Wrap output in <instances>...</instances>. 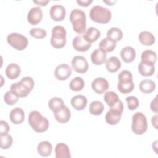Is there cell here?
I'll return each mask as SVG.
<instances>
[{
  "mask_svg": "<svg viewBox=\"0 0 158 158\" xmlns=\"http://www.w3.org/2000/svg\"><path fill=\"white\" fill-rule=\"evenodd\" d=\"M20 81L22 82H23L25 85H27L30 89V90L31 91L34 87V80L33 79L30 77H23Z\"/></svg>",
  "mask_w": 158,
  "mask_h": 158,
  "instance_id": "cell-40",
  "label": "cell"
},
{
  "mask_svg": "<svg viewBox=\"0 0 158 158\" xmlns=\"http://www.w3.org/2000/svg\"><path fill=\"white\" fill-rule=\"evenodd\" d=\"M28 123L31 128L37 133H43L49 127L48 119L37 110H33L30 112L28 115Z\"/></svg>",
  "mask_w": 158,
  "mask_h": 158,
  "instance_id": "cell-2",
  "label": "cell"
},
{
  "mask_svg": "<svg viewBox=\"0 0 158 158\" xmlns=\"http://www.w3.org/2000/svg\"><path fill=\"white\" fill-rule=\"evenodd\" d=\"M9 118L14 124H20L23 122L25 118L24 112L21 108L15 107L10 111Z\"/></svg>",
  "mask_w": 158,
  "mask_h": 158,
  "instance_id": "cell-16",
  "label": "cell"
},
{
  "mask_svg": "<svg viewBox=\"0 0 158 158\" xmlns=\"http://www.w3.org/2000/svg\"><path fill=\"white\" fill-rule=\"evenodd\" d=\"M125 100L127 102V106L130 110H133L137 109L139 106V101L136 97L133 96H130L125 98Z\"/></svg>",
  "mask_w": 158,
  "mask_h": 158,
  "instance_id": "cell-39",
  "label": "cell"
},
{
  "mask_svg": "<svg viewBox=\"0 0 158 158\" xmlns=\"http://www.w3.org/2000/svg\"><path fill=\"white\" fill-rule=\"evenodd\" d=\"M119 83H130L133 82V76L131 73L127 70L121 71L118 76Z\"/></svg>",
  "mask_w": 158,
  "mask_h": 158,
  "instance_id": "cell-35",
  "label": "cell"
},
{
  "mask_svg": "<svg viewBox=\"0 0 158 158\" xmlns=\"http://www.w3.org/2000/svg\"><path fill=\"white\" fill-rule=\"evenodd\" d=\"M19 96H17L11 90L7 91L4 95V100L7 105H14L19 100Z\"/></svg>",
  "mask_w": 158,
  "mask_h": 158,
  "instance_id": "cell-37",
  "label": "cell"
},
{
  "mask_svg": "<svg viewBox=\"0 0 158 158\" xmlns=\"http://www.w3.org/2000/svg\"><path fill=\"white\" fill-rule=\"evenodd\" d=\"M70 102L75 109L82 110L87 105V98L83 95H76L71 99Z\"/></svg>",
  "mask_w": 158,
  "mask_h": 158,
  "instance_id": "cell-19",
  "label": "cell"
},
{
  "mask_svg": "<svg viewBox=\"0 0 158 158\" xmlns=\"http://www.w3.org/2000/svg\"><path fill=\"white\" fill-rule=\"evenodd\" d=\"M70 20L74 31L78 34H82L85 32L86 17L85 13L81 9H73L70 14Z\"/></svg>",
  "mask_w": 158,
  "mask_h": 158,
  "instance_id": "cell-1",
  "label": "cell"
},
{
  "mask_svg": "<svg viewBox=\"0 0 158 158\" xmlns=\"http://www.w3.org/2000/svg\"><path fill=\"white\" fill-rule=\"evenodd\" d=\"M141 62L154 65L157 60V55L156 53L152 50H145L141 53Z\"/></svg>",
  "mask_w": 158,
  "mask_h": 158,
  "instance_id": "cell-29",
  "label": "cell"
},
{
  "mask_svg": "<svg viewBox=\"0 0 158 158\" xmlns=\"http://www.w3.org/2000/svg\"><path fill=\"white\" fill-rule=\"evenodd\" d=\"M107 37L109 38L115 42L119 41L123 37V33L121 30L117 27H112L110 28L107 32Z\"/></svg>",
  "mask_w": 158,
  "mask_h": 158,
  "instance_id": "cell-34",
  "label": "cell"
},
{
  "mask_svg": "<svg viewBox=\"0 0 158 158\" xmlns=\"http://www.w3.org/2000/svg\"><path fill=\"white\" fill-rule=\"evenodd\" d=\"M89 17L93 22L105 24L110 20L112 13L107 8L101 6H94L90 10Z\"/></svg>",
  "mask_w": 158,
  "mask_h": 158,
  "instance_id": "cell-3",
  "label": "cell"
},
{
  "mask_svg": "<svg viewBox=\"0 0 158 158\" xmlns=\"http://www.w3.org/2000/svg\"><path fill=\"white\" fill-rule=\"evenodd\" d=\"M5 72L7 78L10 80H14L20 75L21 69L17 64L11 63L7 66Z\"/></svg>",
  "mask_w": 158,
  "mask_h": 158,
  "instance_id": "cell-23",
  "label": "cell"
},
{
  "mask_svg": "<svg viewBox=\"0 0 158 158\" xmlns=\"http://www.w3.org/2000/svg\"><path fill=\"white\" fill-rule=\"evenodd\" d=\"M71 65L72 69L77 72L84 73L88 71V63L85 57L81 56H76L73 57Z\"/></svg>",
  "mask_w": 158,
  "mask_h": 158,
  "instance_id": "cell-8",
  "label": "cell"
},
{
  "mask_svg": "<svg viewBox=\"0 0 158 158\" xmlns=\"http://www.w3.org/2000/svg\"><path fill=\"white\" fill-rule=\"evenodd\" d=\"M67 31L64 27L60 25L54 27L51 31V38L50 40L51 44L52 47L56 49H60L65 46Z\"/></svg>",
  "mask_w": 158,
  "mask_h": 158,
  "instance_id": "cell-4",
  "label": "cell"
},
{
  "mask_svg": "<svg viewBox=\"0 0 158 158\" xmlns=\"http://www.w3.org/2000/svg\"><path fill=\"white\" fill-rule=\"evenodd\" d=\"M103 2H104V3H106V4H107L108 6H112V5H114L115 2H116V1H103Z\"/></svg>",
  "mask_w": 158,
  "mask_h": 158,
  "instance_id": "cell-46",
  "label": "cell"
},
{
  "mask_svg": "<svg viewBox=\"0 0 158 158\" xmlns=\"http://www.w3.org/2000/svg\"><path fill=\"white\" fill-rule=\"evenodd\" d=\"M13 138L11 135L6 134L0 136V144L2 149H7L12 144Z\"/></svg>",
  "mask_w": 158,
  "mask_h": 158,
  "instance_id": "cell-36",
  "label": "cell"
},
{
  "mask_svg": "<svg viewBox=\"0 0 158 158\" xmlns=\"http://www.w3.org/2000/svg\"><path fill=\"white\" fill-rule=\"evenodd\" d=\"M138 38L140 43L145 46H151L155 42L154 36L151 33L147 31H141Z\"/></svg>",
  "mask_w": 158,
  "mask_h": 158,
  "instance_id": "cell-28",
  "label": "cell"
},
{
  "mask_svg": "<svg viewBox=\"0 0 158 158\" xmlns=\"http://www.w3.org/2000/svg\"><path fill=\"white\" fill-rule=\"evenodd\" d=\"M54 74L57 80H65L72 75V69L69 65L61 64L56 67Z\"/></svg>",
  "mask_w": 158,
  "mask_h": 158,
  "instance_id": "cell-9",
  "label": "cell"
},
{
  "mask_svg": "<svg viewBox=\"0 0 158 158\" xmlns=\"http://www.w3.org/2000/svg\"><path fill=\"white\" fill-rule=\"evenodd\" d=\"M51 18L56 22L62 21L65 19L66 11L65 8L60 4L52 6L49 10Z\"/></svg>",
  "mask_w": 158,
  "mask_h": 158,
  "instance_id": "cell-11",
  "label": "cell"
},
{
  "mask_svg": "<svg viewBox=\"0 0 158 158\" xmlns=\"http://www.w3.org/2000/svg\"><path fill=\"white\" fill-rule=\"evenodd\" d=\"M121 67V62L119 59L115 56L109 58L106 62V67L107 71L111 73L117 72Z\"/></svg>",
  "mask_w": 158,
  "mask_h": 158,
  "instance_id": "cell-24",
  "label": "cell"
},
{
  "mask_svg": "<svg viewBox=\"0 0 158 158\" xmlns=\"http://www.w3.org/2000/svg\"><path fill=\"white\" fill-rule=\"evenodd\" d=\"M30 35L31 36L36 39H42L46 36V31L42 28H33L30 30Z\"/></svg>",
  "mask_w": 158,
  "mask_h": 158,
  "instance_id": "cell-38",
  "label": "cell"
},
{
  "mask_svg": "<svg viewBox=\"0 0 158 158\" xmlns=\"http://www.w3.org/2000/svg\"><path fill=\"white\" fill-rule=\"evenodd\" d=\"M10 90L20 98L27 97L31 91L30 89L20 80L13 83L10 86Z\"/></svg>",
  "mask_w": 158,
  "mask_h": 158,
  "instance_id": "cell-13",
  "label": "cell"
},
{
  "mask_svg": "<svg viewBox=\"0 0 158 158\" xmlns=\"http://www.w3.org/2000/svg\"><path fill=\"white\" fill-rule=\"evenodd\" d=\"M139 88L140 91L143 93H151L156 89L154 81L149 79H144L139 83Z\"/></svg>",
  "mask_w": 158,
  "mask_h": 158,
  "instance_id": "cell-27",
  "label": "cell"
},
{
  "mask_svg": "<svg viewBox=\"0 0 158 158\" xmlns=\"http://www.w3.org/2000/svg\"><path fill=\"white\" fill-rule=\"evenodd\" d=\"M72 45L76 51L80 52H85L91 46V43L86 41L81 35L77 36L73 38L72 41Z\"/></svg>",
  "mask_w": 158,
  "mask_h": 158,
  "instance_id": "cell-14",
  "label": "cell"
},
{
  "mask_svg": "<svg viewBox=\"0 0 158 158\" xmlns=\"http://www.w3.org/2000/svg\"><path fill=\"white\" fill-rule=\"evenodd\" d=\"M116 47V42L109 38L102 39L99 43V49L105 53L113 51Z\"/></svg>",
  "mask_w": 158,
  "mask_h": 158,
  "instance_id": "cell-20",
  "label": "cell"
},
{
  "mask_svg": "<svg viewBox=\"0 0 158 158\" xmlns=\"http://www.w3.org/2000/svg\"><path fill=\"white\" fill-rule=\"evenodd\" d=\"M123 110V105L122 101L119 100L113 106L110 107L109 110L106 113L105 116L106 122L111 125L117 124L120 119L122 114Z\"/></svg>",
  "mask_w": 158,
  "mask_h": 158,
  "instance_id": "cell-5",
  "label": "cell"
},
{
  "mask_svg": "<svg viewBox=\"0 0 158 158\" xmlns=\"http://www.w3.org/2000/svg\"><path fill=\"white\" fill-rule=\"evenodd\" d=\"M64 106L65 104L63 99L58 97L52 98L48 102V106L53 112L61 109Z\"/></svg>",
  "mask_w": 158,
  "mask_h": 158,
  "instance_id": "cell-31",
  "label": "cell"
},
{
  "mask_svg": "<svg viewBox=\"0 0 158 158\" xmlns=\"http://www.w3.org/2000/svg\"><path fill=\"white\" fill-rule=\"evenodd\" d=\"M101 36L100 31L94 27L88 28L84 35H83V38L84 40L89 43H91L96 41Z\"/></svg>",
  "mask_w": 158,
  "mask_h": 158,
  "instance_id": "cell-17",
  "label": "cell"
},
{
  "mask_svg": "<svg viewBox=\"0 0 158 158\" xmlns=\"http://www.w3.org/2000/svg\"><path fill=\"white\" fill-rule=\"evenodd\" d=\"M7 41L10 46L18 51L25 49L27 47L28 43L27 37L17 33H12L8 35Z\"/></svg>",
  "mask_w": 158,
  "mask_h": 158,
  "instance_id": "cell-7",
  "label": "cell"
},
{
  "mask_svg": "<svg viewBox=\"0 0 158 158\" xmlns=\"http://www.w3.org/2000/svg\"><path fill=\"white\" fill-rule=\"evenodd\" d=\"M151 122H152V126H154L156 129H157V114H156L155 115H154L152 117Z\"/></svg>",
  "mask_w": 158,
  "mask_h": 158,
  "instance_id": "cell-45",
  "label": "cell"
},
{
  "mask_svg": "<svg viewBox=\"0 0 158 158\" xmlns=\"http://www.w3.org/2000/svg\"><path fill=\"white\" fill-rule=\"evenodd\" d=\"M56 158H70L71 157L70 152L68 146L64 143L57 144L55 147Z\"/></svg>",
  "mask_w": 158,
  "mask_h": 158,
  "instance_id": "cell-22",
  "label": "cell"
},
{
  "mask_svg": "<svg viewBox=\"0 0 158 158\" xmlns=\"http://www.w3.org/2000/svg\"><path fill=\"white\" fill-rule=\"evenodd\" d=\"M49 2L48 0H40V1H33V2L40 6H45Z\"/></svg>",
  "mask_w": 158,
  "mask_h": 158,
  "instance_id": "cell-44",
  "label": "cell"
},
{
  "mask_svg": "<svg viewBox=\"0 0 158 158\" xmlns=\"http://www.w3.org/2000/svg\"><path fill=\"white\" fill-rule=\"evenodd\" d=\"M157 98V96H156L154 98V99L151 101V104H150V107H151V110H152V112H155V113H157V110H158Z\"/></svg>",
  "mask_w": 158,
  "mask_h": 158,
  "instance_id": "cell-42",
  "label": "cell"
},
{
  "mask_svg": "<svg viewBox=\"0 0 158 158\" xmlns=\"http://www.w3.org/2000/svg\"><path fill=\"white\" fill-rule=\"evenodd\" d=\"M107 54L99 49L93 51L91 54V60L93 64L96 65H100L104 64L106 60Z\"/></svg>",
  "mask_w": 158,
  "mask_h": 158,
  "instance_id": "cell-21",
  "label": "cell"
},
{
  "mask_svg": "<svg viewBox=\"0 0 158 158\" xmlns=\"http://www.w3.org/2000/svg\"><path fill=\"white\" fill-rule=\"evenodd\" d=\"M104 99L106 102V104L109 107L113 106L120 100L117 94L112 91H107L104 94Z\"/></svg>",
  "mask_w": 158,
  "mask_h": 158,
  "instance_id": "cell-33",
  "label": "cell"
},
{
  "mask_svg": "<svg viewBox=\"0 0 158 158\" xmlns=\"http://www.w3.org/2000/svg\"><path fill=\"white\" fill-rule=\"evenodd\" d=\"M55 119L60 123H65L69 121L71 114L70 109L65 105L61 109L54 112Z\"/></svg>",
  "mask_w": 158,
  "mask_h": 158,
  "instance_id": "cell-15",
  "label": "cell"
},
{
  "mask_svg": "<svg viewBox=\"0 0 158 158\" xmlns=\"http://www.w3.org/2000/svg\"><path fill=\"white\" fill-rule=\"evenodd\" d=\"M85 86V81L81 77H76L73 78L70 82L69 87L72 91H81Z\"/></svg>",
  "mask_w": 158,
  "mask_h": 158,
  "instance_id": "cell-32",
  "label": "cell"
},
{
  "mask_svg": "<svg viewBox=\"0 0 158 158\" xmlns=\"http://www.w3.org/2000/svg\"><path fill=\"white\" fill-rule=\"evenodd\" d=\"M43 18V12L40 7H33L28 12V22L32 25L39 23Z\"/></svg>",
  "mask_w": 158,
  "mask_h": 158,
  "instance_id": "cell-12",
  "label": "cell"
},
{
  "mask_svg": "<svg viewBox=\"0 0 158 158\" xmlns=\"http://www.w3.org/2000/svg\"><path fill=\"white\" fill-rule=\"evenodd\" d=\"M0 123H1L0 136L8 134V132L9 131V126L8 123L4 120H1Z\"/></svg>",
  "mask_w": 158,
  "mask_h": 158,
  "instance_id": "cell-41",
  "label": "cell"
},
{
  "mask_svg": "<svg viewBox=\"0 0 158 158\" xmlns=\"http://www.w3.org/2000/svg\"><path fill=\"white\" fill-rule=\"evenodd\" d=\"M52 150V144L47 141L40 142L37 146L38 154L43 157H48L51 154Z\"/></svg>",
  "mask_w": 158,
  "mask_h": 158,
  "instance_id": "cell-25",
  "label": "cell"
},
{
  "mask_svg": "<svg viewBox=\"0 0 158 158\" xmlns=\"http://www.w3.org/2000/svg\"><path fill=\"white\" fill-rule=\"evenodd\" d=\"M148 128L147 119L144 114L140 112H136L132 117V131L138 135L144 134Z\"/></svg>",
  "mask_w": 158,
  "mask_h": 158,
  "instance_id": "cell-6",
  "label": "cell"
},
{
  "mask_svg": "<svg viewBox=\"0 0 158 158\" xmlns=\"http://www.w3.org/2000/svg\"><path fill=\"white\" fill-rule=\"evenodd\" d=\"M109 87L107 80L102 77H98L93 80L91 83V88L98 94H102L106 92Z\"/></svg>",
  "mask_w": 158,
  "mask_h": 158,
  "instance_id": "cell-10",
  "label": "cell"
},
{
  "mask_svg": "<svg viewBox=\"0 0 158 158\" xmlns=\"http://www.w3.org/2000/svg\"><path fill=\"white\" fill-rule=\"evenodd\" d=\"M104 104L99 101H92L89 107L90 114L93 115H100L104 111Z\"/></svg>",
  "mask_w": 158,
  "mask_h": 158,
  "instance_id": "cell-30",
  "label": "cell"
},
{
  "mask_svg": "<svg viewBox=\"0 0 158 158\" xmlns=\"http://www.w3.org/2000/svg\"><path fill=\"white\" fill-rule=\"evenodd\" d=\"M93 1L92 0H77V2L78 5L83 7H88L89 6L91 3Z\"/></svg>",
  "mask_w": 158,
  "mask_h": 158,
  "instance_id": "cell-43",
  "label": "cell"
},
{
  "mask_svg": "<svg viewBox=\"0 0 158 158\" xmlns=\"http://www.w3.org/2000/svg\"><path fill=\"white\" fill-rule=\"evenodd\" d=\"M120 57L125 63H130L135 59L136 51L131 46H126L121 50Z\"/></svg>",
  "mask_w": 158,
  "mask_h": 158,
  "instance_id": "cell-18",
  "label": "cell"
},
{
  "mask_svg": "<svg viewBox=\"0 0 158 158\" xmlns=\"http://www.w3.org/2000/svg\"><path fill=\"white\" fill-rule=\"evenodd\" d=\"M138 71L142 76L150 77L154 74L155 67L153 64L141 62L138 65Z\"/></svg>",
  "mask_w": 158,
  "mask_h": 158,
  "instance_id": "cell-26",
  "label": "cell"
}]
</instances>
